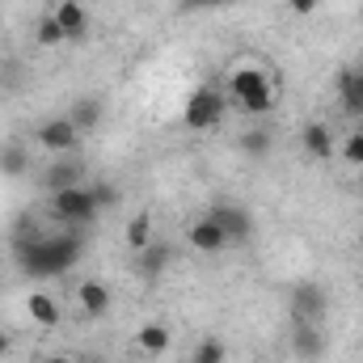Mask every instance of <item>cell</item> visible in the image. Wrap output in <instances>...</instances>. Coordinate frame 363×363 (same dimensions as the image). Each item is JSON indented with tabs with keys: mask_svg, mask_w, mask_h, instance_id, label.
<instances>
[{
	"mask_svg": "<svg viewBox=\"0 0 363 363\" xmlns=\"http://www.w3.org/2000/svg\"><path fill=\"white\" fill-rule=\"evenodd\" d=\"M0 174H4V178H26V174H30V152H26L21 144L0 148Z\"/></svg>",
	"mask_w": 363,
	"mask_h": 363,
	"instance_id": "obj_18",
	"label": "cell"
},
{
	"mask_svg": "<svg viewBox=\"0 0 363 363\" xmlns=\"http://www.w3.org/2000/svg\"><path fill=\"white\" fill-rule=\"evenodd\" d=\"M34 38H38V47H64V43H68V38H64V30H60V21H55V13H47V17L38 21Z\"/></svg>",
	"mask_w": 363,
	"mask_h": 363,
	"instance_id": "obj_21",
	"label": "cell"
},
{
	"mask_svg": "<svg viewBox=\"0 0 363 363\" xmlns=\"http://www.w3.org/2000/svg\"><path fill=\"white\" fill-rule=\"evenodd\" d=\"M89 186H93L97 207H118V190H114V186H97V182H89Z\"/></svg>",
	"mask_w": 363,
	"mask_h": 363,
	"instance_id": "obj_25",
	"label": "cell"
},
{
	"mask_svg": "<svg viewBox=\"0 0 363 363\" xmlns=\"http://www.w3.org/2000/svg\"><path fill=\"white\" fill-rule=\"evenodd\" d=\"M51 211H55L60 220H68V224H93V220L101 216L89 182H85V186H72V190H55V194H51Z\"/></svg>",
	"mask_w": 363,
	"mask_h": 363,
	"instance_id": "obj_4",
	"label": "cell"
},
{
	"mask_svg": "<svg viewBox=\"0 0 363 363\" xmlns=\"http://www.w3.org/2000/svg\"><path fill=\"white\" fill-rule=\"evenodd\" d=\"M169 342H174V338H169V330H165V325H157V321L140 325V334H135V347H140L144 355H152V359H157V355H165V351H169Z\"/></svg>",
	"mask_w": 363,
	"mask_h": 363,
	"instance_id": "obj_15",
	"label": "cell"
},
{
	"mask_svg": "<svg viewBox=\"0 0 363 363\" xmlns=\"http://www.w3.org/2000/svg\"><path fill=\"white\" fill-rule=\"evenodd\" d=\"M55 21H60V30H64L68 43L85 38V30H89V13H85L81 0H60V4H55Z\"/></svg>",
	"mask_w": 363,
	"mask_h": 363,
	"instance_id": "obj_12",
	"label": "cell"
},
{
	"mask_svg": "<svg viewBox=\"0 0 363 363\" xmlns=\"http://www.w3.org/2000/svg\"><path fill=\"white\" fill-rule=\"evenodd\" d=\"M338 152H342V161H347V165H359V169H363V131H351V135L338 144Z\"/></svg>",
	"mask_w": 363,
	"mask_h": 363,
	"instance_id": "obj_23",
	"label": "cell"
},
{
	"mask_svg": "<svg viewBox=\"0 0 363 363\" xmlns=\"http://www.w3.org/2000/svg\"><path fill=\"white\" fill-rule=\"evenodd\" d=\"M186 245L199 250V254H220V250H228L233 241H228V233H224L211 216H194V220L186 224Z\"/></svg>",
	"mask_w": 363,
	"mask_h": 363,
	"instance_id": "obj_7",
	"label": "cell"
},
{
	"mask_svg": "<svg viewBox=\"0 0 363 363\" xmlns=\"http://www.w3.org/2000/svg\"><path fill=\"white\" fill-rule=\"evenodd\" d=\"M228 93H233V101H237L245 114H267L274 106V77L258 64V60H245V64L233 68Z\"/></svg>",
	"mask_w": 363,
	"mask_h": 363,
	"instance_id": "obj_2",
	"label": "cell"
},
{
	"mask_svg": "<svg viewBox=\"0 0 363 363\" xmlns=\"http://www.w3.org/2000/svg\"><path fill=\"white\" fill-rule=\"evenodd\" d=\"M13 250H17V262H21V271L34 274V279H51V274H64L72 262H77V254H81V245L72 241V237H60V241H13Z\"/></svg>",
	"mask_w": 363,
	"mask_h": 363,
	"instance_id": "obj_1",
	"label": "cell"
},
{
	"mask_svg": "<svg viewBox=\"0 0 363 363\" xmlns=\"http://www.w3.org/2000/svg\"><path fill=\"white\" fill-rule=\"evenodd\" d=\"M287 9H291L296 17H308V13H317V9H321V0H287Z\"/></svg>",
	"mask_w": 363,
	"mask_h": 363,
	"instance_id": "obj_26",
	"label": "cell"
},
{
	"mask_svg": "<svg viewBox=\"0 0 363 363\" xmlns=\"http://www.w3.org/2000/svg\"><path fill=\"white\" fill-rule=\"evenodd\" d=\"M325 313V291H317L313 283L296 287V304H291V321H321Z\"/></svg>",
	"mask_w": 363,
	"mask_h": 363,
	"instance_id": "obj_14",
	"label": "cell"
},
{
	"mask_svg": "<svg viewBox=\"0 0 363 363\" xmlns=\"http://www.w3.org/2000/svg\"><path fill=\"white\" fill-rule=\"evenodd\" d=\"M77 304H81V313L85 317H106L110 313V287L101 283V279H81L77 283Z\"/></svg>",
	"mask_w": 363,
	"mask_h": 363,
	"instance_id": "obj_10",
	"label": "cell"
},
{
	"mask_svg": "<svg viewBox=\"0 0 363 363\" xmlns=\"http://www.w3.org/2000/svg\"><path fill=\"white\" fill-rule=\"evenodd\" d=\"M228 359V347L220 342V338H203V342H194V351H190V363H224Z\"/></svg>",
	"mask_w": 363,
	"mask_h": 363,
	"instance_id": "obj_20",
	"label": "cell"
},
{
	"mask_svg": "<svg viewBox=\"0 0 363 363\" xmlns=\"http://www.w3.org/2000/svg\"><path fill=\"white\" fill-rule=\"evenodd\" d=\"M43 363H77V359H68V355H47Z\"/></svg>",
	"mask_w": 363,
	"mask_h": 363,
	"instance_id": "obj_29",
	"label": "cell"
},
{
	"mask_svg": "<svg viewBox=\"0 0 363 363\" xmlns=\"http://www.w3.org/2000/svg\"><path fill=\"white\" fill-rule=\"evenodd\" d=\"M85 182H89V165H85V157H77V152L55 157V161L47 165V174H43L47 194H55V190H72V186H85Z\"/></svg>",
	"mask_w": 363,
	"mask_h": 363,
	"instance_id": "obj_5",
	"label": "cell"
},
{
	"mask_svg": "<svg viewBox=\"0 0 363 363\" xmlns=\"http://www.w3.org/2000/svg\"><path fill=\"white\" fill-rule=\"evenodd\" d=\"M9 351H13V342H9V334H4V330H0V359H4V355H9Z\"/></svg>",
	"mask_w": 363,
	"mask_h": 363,
	"instance_id": "obj_28",
	"label": "cell"
},
{
	"mask_svg": "<svg viewBox=\"0 0 363 363\" xmlns=\"http://www.w3.org/2000/svg\"><path fill=\"white\" fill-rule=\"evenodd\" d=\"M233 0H186V9H224Z\"/></svg>",
	"mask_w": 363,
	"mask_h": 363,
	"instance_id": "obj_27",
	"label": "cell"
},
{
	"mask_svg": "<svg viewBox=\"0 0 363 363\" xmlns=\"http://www.w3.org/2000/svg\"><path fill=\"white\" fill-rule=\"evenodd\" d=\"M127 245L131 250H148L152 245V216L148 211H140V216L127 220Z\"/></svg>",
	"mask_w": 363,
	"mask_h": 363,
	"instance_id": "obj_19",
	"label": "cell"
},
{
	"mask_svg": "<svg viewBox=\"0 0 363 363\" xmlns=\"http://www.w3.org/2000/svg\"><path fill=\"white\" fill-rule=\"evenodd\" d=\"M291 351H296V359L304 363H317L325 355V334H321V325L317 321H291Z\"/></svg>",
	"mask_w": 363,
	"mask_h": 363,
	"instance_id": "obj_8",
	"label": "cell"
},
{
	"mask_svg": "<svg viewBox=\"0 0 363 363\" xmlns=\"http://www.w3.org/2000/svg\"><path fill=\"white\" fill-rule=\"evenodd\" d=\"M355 245H359V250H363V228H359V241H355Z\"/></svg>",
	"mask_w": 363,
	"mask_h": 363,
	"instance_id": "obj_31",
	"label": "cell"
},
{
	"mask_svg": "<svg viewBox=\"0 0 363 363\" xmlns=\"http://www.w3.org/2000/svg\"><path fill=\"white\" fill-rule=\"evenodd\" d=\"M224 110H228V97L216 89V85H199V89L186 97L182 106V123L190 131H216L224 123Z\"/></svg>",
	"mask_w": 363,
	"mask_h": 363,
	"instance_id": "obj_3",
	"label": "cell"
},
{
	"mask_svg": "<svg viewBox=\"0 0 363 363\" xmlns=\"http://www.w3.org/2000/svg\"><path fill=\"white\" fill-rule=\"evenodd\" d=\"M68 118H72V127H77L81 135H89L93 127L101 123V101H97V97H81V101L68 110Z\"/></svg>",
	"mask_w": 363,
	"mask_h": 363,
	"instance_id": "obj_16",
	"label": "cell"
},
{
	"mask_svg": "<svg viewBox=\"0 0 363 363\" xmlns=\"http://www.w3.org/2000/svg\"><path fill=\"white\" fill-rule=\"evenodd\" d=\"M241 148H245L250 157H267V152H271V131H262V127L245 131V135H241Z\"/></svg>",
	"mask_w": 363,
	"mask_h": 363,
	"instance_id": "obj_22",
	"label": "cell"
},
{
	"mask_svg": "<svg viewBox=\"0 0 363 363\" xmlns=\"http://www.w3.org/2000/svg\"><path fill=\"white\" fill-rule=\"evenodd\" d=\"M224 233H228V241H250L254 237V220H250V211L245 207H233V203H216L211 211H207Z\"/></svg>",
	"mask_w": 363,
	"mask_h": 363,
	"instance_id": "obj_9",
	"label": "cell"
},
{
	"mask_svg": "<svg viewBox=\"0 0 363 363\" xmlns=\"http://www.w3.org/2000/svg\"><path fill=\"white\" fill-rule=\"evenodd\" d=\"M38 144H43L51 157H64V152H77V148H81V131L72 127L68 114H60V118H47V123L38 127Z\"/></svg>",
	"mask_w": 363,
	"mask_h": 363,
	"instance_id": "obj_6",
	"label": "cell"
},
{
	"mask_svg": "<svg viewBox=\"0 0 363 363\" xmlns=\"http://www.w3.org/2000/svg\"><path fill=\"white\" fill-rule=\"evenodd\" d=\"M140 254H144V271L148 274H157L169 262V245H148V250H140Z\"/></svg>",
	"mask_w": 363,
	"mask_h": 363,
	"instance_id": "obj_24",
	"label": "cell"
},
{
	"mask_svg": "<svg viewBox=\"0 0 363 363\" xmlns=\"http://www.w3.org/2000/svg\"><path fill=\"white\" fill-rule=\"evenodd\" d=\"M26 313H30V321H34V325H43V330H55V325L64 321L60 300H55V296H47V291H30V296H26Z\"/></svg>",
	"mask_w": 363,
	"mask_h": 363,
	"instance_id": "obj_13",
	"label": "cell"
},
{
	"mask_svg": "<svg viewBox=\"0 0 363 363\" xmlns=\"http://www.w3.org/2000/svg\"><path fill=\"white\" fill-rule=\"evenodd\" d=\"M81 363H106V359H97V355H89V359H81Z\"/></svg>",
	"mask_w": 363,
	"mask_h": 363,
	"instance_id": "obj_30",
	"label": "cell"
},
{
	"mask_svg": "<svg viewBox=\"0 0 363 363\" xmlns=\"http://www.w3.org/2000/svg\"><path fill=\"white\" fill-rule=\"evenodd\" d=\"M300 148L313 157V161H330L334 152H338V144H334V131H330V123H308L304 131H300Z\"/></svg>",
	"mask_w": 363,
	"mask_h": 363,
	"instance_id": "obj_11",
	"label": "cell"
},
{
	"mask_svg": "<svg viewBox=\"0 0 363 363\" xmlns=\"http://www.w3.org/2000/svg\"><path fill=\"white\" fill-rule=\"evenodd\" d=\"M338 97H342V106L351 114L363 118V72H342L338 77Z\"/></svg>",
	"mask_w": 363,
	"mask_h": 363,
	"instance_id": "obj_17",
	"label": "cell"
}]
</instances>
